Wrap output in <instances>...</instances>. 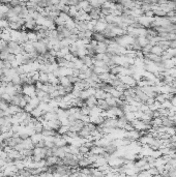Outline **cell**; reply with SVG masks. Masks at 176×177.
<instances>
[{
	"mask_svg": "<svg viewBox=\"0 0 176 177\" xmlns=\"http://www.w3.org/2000/svg\"><path fill=\"white\" fill-rule=\"evenodd\" d=\"M9 51H8V48L6 50H4V51H0V60L1 61H6L8 58V56H9Z\"/></svg>",
	"mask_w": 176,
	"mask_h": 177,
	"instance_id": "44dd1931",
	"label": "cell"
},
{
	"mask_svg": "<svg viewBox=\"0 0 176 177\" xmlns=\"http://www.w3.org/2000/svg\"><path fill=\"white\" fill-rule=\"evenodd\" d=\"M15 60H16V55H14V54H9V56H8V58H7V60L6 61H8V62H14Z\"/></svg>",
	"mask_w": 176,
	"mask_h": 177,
	"instance_id": "d590c367",
	"label": "cell"
},
{
	"mask_svg": "<svg viewBox=\"0 0 176 177\" xmlns=\"http://www.w3.org/2000/svg\"><path fill=\"white\" fill-rule=\"evenodd\" d=\"M54 145H55V147H58V148L64 147V146L68 145V142H66L64 137L60 136V135L57 134L56 136L54 137Z\"/></svg>",
	"mask_w": 176,
	"mask_h": 177,
	"instance_id": "7a4b0ae2",
	"label": "cell"
},
{
	"mask_svg": "<svg viewBox=\"0 0 176 177\" xmlns=\"http://www.w3.org/2000/svg\"><path fill=\"white\" fill-rule=\"evenodd\" d=\"M90 108H88V107L85 105V106H83L82 108H80V112H81V114L83 115V116H89L90 115Z\"/></svg>",
	"mask_w": 176,
	"mask_h": 177,
	"instance_id": "cb8c5ba5",
	"label": "cell"
},
{
	"mask_svg": "<svg viewBox=\"0 0 176 177\" xmlns=\"http://www.w3.org/2000/svg\"><path fill=\"white\" fill-rule=\"evenodd\" d=\"M172 61H173V63H174V66L176 67V57H173L172 58Z\"/></svg>",
	"mask_w": 176,
	"mask_h": 177,
	"instance_id": "f35d334b",
	"label": "cell"
},
{
	"mask_svg": "<svg viewBox=\"0 0 176 177\" xmlns=\"http://www.w3.org/2000/svg\"><path fill=\"white\" fill-rule=\"evenodd\" d=\"M76 26H77L76 21H75L73 18H70L68 21H66V22H65V28H66V29H68L70 31H72V30H74V29H76Z\"/></svg>",
	"mask_w": 176,
	"mask_h": 177,
	"instance_id": "5bb4252c",
	"label": "cell"
},
{
	"mask_svg": "<svg viewBox=\"0 0 176 177\" xmlns=\"http://www.w3.org/2000/svg\"><path fill=\"white\" fill-rule=\"evenodd\" d=\"M167 54H169L171 57H176V48H169L167 51H165Z\"/></svg>",
	"mask_w": 176,
	"mask_h": 177,
	"instance_id": "f546056e",
	"label": "cell"
},
{
	"mask_svg": "<svg viewBox=\"0 0 176 177\" xmlns=\"http://www.w3.org/2000/svg\"><path fill=\"white\" fill-rule=\"evenodd\" d=\"M11 6L8 3H4V2H0V15L2 16V18H5L6 19V15L8 14V11H11Z\"/></svg>",
	"mask_w": 176,
	"mask_h": 177,
	"instance_id": "277c9868",
	"label": "cell"
},
{
	"mask_svg": "<svg viewBox=\"0 0 176 177\" xmlns=\"http://www.w3.org/2000/svg\"><path fill=\"white\" fill-rule=\"evenodd\" d=\"M102 177H104V176H102Z\"/></svg>",
	"mask_w": 176,
	"mask_h": 177,
	"instance_id": "b9f144b4",
	"label": "cell"
},
{
	"mask_svg": "<svg viewBox=\"0 0 176 177\" xmlns=\"http://www.w3.org/2000/svg\"><path fill=\"white\" fill-rule=\"evenodd\" d=\"M22 145H23V147H24V149L26 150H33L34 149V145H33L32 141H31V139L30 138H28V139H25L22 141Z\"/></svg>",
	"mask_w": 176,
	"mask_h": 177,
	"instance_id": "8992f818",
	"label": "cell"
},
{
	"mask_svg": "<svg viewBox=\"0 0 176 177\" xmlns=\"http://www.w3.org/2000/svg\"><path fill=\"white\" fill-rule=\"evenodd\" d=\"M47 96H48V93H46L45 91H43V90H36V98H37L41 102L43 101Z\"/></svg>",
	"mask_w": 176,
	"mask_h": 177,
	"instance_id": "484cf974",
	"label": "cell"
},
{
	"mask_svg": "<svg viewBox=\"0 0 176 177\" xmlns=\"http://www.w3.org/2000/svg\"><path fill=\"white\" fill-rule=\"evenodd\" d=\"M85 105H86L88 108H93V107L98 106V100L94 98V96H90L87 101H85Z\"/></svg>",
	"mask_w": 176,
	"mask_h": 177,
	"instance_id": "7c38bea8",
	"label": "cell"
},
{
	"mask_svg": "<svg viewBox=\"0 0 176 177\" xmlns=\"http://www.w3.org/2000/svg\"><path fill=\"white\" fill-rule=\"evenodd\" d=\"M107 50H108V45L106 44L105 41H100L98 43V46L95 48L94 52L95 54H104V53H107Z\"/></svg>",
	"mask_w": 176,
	"mask_h": 177,
	"instance_id": "3957f363",
	"label": "cell"
},
{
	"mask_svg": "<svg viewBox=\"0 0 176 177\" xmlns=\"http://www.w3.org/2000/svg\"><path fill=\"white\" fill-rule=\"evenodd\" d=\"M9 29V22L5 18H1L0 19V30Z\"/></svg>",
	"mask_w": 176,
	"mask_h": 177,
	"instance_id": "2e32d148",
	"label": "cell"
},
{
	"mask_svg": "<svg viewBox=\"0 0 176 177\" xmlns=\"http://www.w3.org/2000/svg\"><path fill=\"white\" fill-rule=\"evenodd\" d=\"M1 101H4V102H6V103H8L9 105H11V96H9V94H7V93H4L2 96H1Z\"/></svg>",
	"mask_w": 176,
	"mask_h": 177,
	"instance_id": "83f0119b",
	"label": "cell"
},
{
	"mask_svg": "<svg viewBox=\"0 0 176 177\" xmlns=\"http://www.w3.org/2000/svg\"><path fill=\"white\" fill-rule=\"evenodd\" d=\"M23 96H29V98H34L36 96V88L34 84H25L23 85Z\"/></svg>",
	"mask_w": 176,
	"mask_h": 177,
	"instance_id": "6da1fadb",
	"label": "cell"
},
{
	"mask_svg": "<svg viewBox=\"0 0 176 177\" xmlns=\"http://www.w3.org/2000/svg\"><path fill=\"white\" fill-rule=\"evenodd\" d=\"M150 177H152V176H150Z\"/></svg>",
	"mask_w": 176,
	"mask_h": 177,
	"instance_id": "60d3db41",
	"label": "cell"
},
{
	"mask_svg": "<svg viewBox=\"0 0 176 177\" xmlns=\"http://www.w3.org/2000/svg\"><path fill=\"white\" fill-rule=\"evenodd\" d=\"M30 139H31V141H32L34 146H37L38 143L43 140V136L41 133H35L34 135H32V136L30 137Z\"/></svg>",
	"mask_w": 176,
	"mask_h": 177,
	"instance_id": "5b68a950",
	"label": "cell"
},
{
	"mask_svg": "<svg viewBox=\"0 0 176 177\" xmlns=\"http://www.w3.org/2000/svg\"><path fill=\"white\" fill-rule=\"evenodd\" d=\"M27 35H28V41H31L32 44H34V43L38 41L37 32H34V31H28Z\"/></svg>",
	"mask_w": 176,
	"mask_h": 177,
	"instance_id": "4fadbf2b",
	"label": "cell"
},
{
	"mask_svg": "<svg viewBox=\"0 0 176 177\" xmlns=\"http://www.w3.org/2000/svg\"><path fill=\"white\" fill-rule=\"evenodd\" d=\"M105 148L103 147H100V146H93V147L90 148V153L92 154H95V155H103L105 153Z\"/></svg>",
	"mask_w": 176,
	"mask_h": 177,
	"instance_id": "52a82bcc",
	"label": "cell"
},
{
	"mask_svg": "<svg viewBox=\"0 0 176 177\" xmlns=\"http://www.w3.org/2000/svg\"><path fill=\"white\" fill-rule=\"evenodd\" d=\"M4 117V111H2V110L0 109V118Z\"/></svg>",
	"mask_w": 176,
	"mask_h": 177,
	"instance_id": "74e56055",
	"label": "cell"
},
{
	"mask_svg": "<svg viewBox=\"0 0 176 177\" xmlns=\"http://www.w3.org/2000/svg\"><path fill=\"white\" fill-rule=\"evenodd\" d=\"M34 131L35 133H43V123L41 122V121H38L37 119H36V121H35L34 123Z\"/></svg>",
	"mask_w": 176,
	"mask_h": 177,
	"instance_id": "d6986e66",
	"label": "cell"
},
{
	"mask_svg": "<svg viewBox=\"0 0 176 177\" xmlns=\"http://www.w3.org/2000/svg\"><path fill=\"white\" fill-rule=\"evenodd\" d=\"M92 38L95 39V41L100 43V41H104L106 39L105 35H104L103 33H98V32H94L93 33V35H92Z\"/></svg>",
	"mask_w": 176,
	"mask_h": 177,
	"instance_id": "ffe728a7",
	"label": "cell"
},
{
	"mask_svg": "<svg viewBox=\"0 0 176 177\" xmlns=\"http://www.w3.org/2000/svg\"><path fill=\"white\" fill-rule=\"evenodd\" d=\"M28 104H30V105H32L34 108H37L38 107V105L41 104V101L38 100L36 96H34V98H30V102Z\"/></svg>",
	"mask_w": 176,
	"mask_h": 177,
	"instance_id": "4316f807",
	"label": "cell"
},
{
	"mask_svg": "<svg viewBox=\"0 0 176 177\" xmlns=\"http://www.w3.org/2000/svg\"><path fill=\"white\" fill-rule=\"evenodd\" d=\"M68 132H70V126H61L59 130L57 131V134L60 135V136H65Z\"/></svg>",
	"mask_w": 176,
	"mask_h": 177,
	"instance_id": "e0dca14e",
	"label": "cell"
},
{
	"mask_svg": "<svg viewBox=\"0 0 176 177\" xmlns=\"http://www.w3.org/2000/svg\"><path fill=\"white\" fill-rule=\"evenodd\" d=\"M0 100H1V98H0ZM8 107H9V104L8 103H6V102H4V101L0 102V109L2 110V111L5 112L6 110L8 109Z\"/></svg>",
	"mask_w": 176,
	"mask_h": 177,
	"instance_id": "f1b7e54d",
	"label": "cell"
},
{
	"mask_svg": "<svg viewBox=\"0 0 176 177\" xmlns=\"http://www.w3.org/2000/svg\"><path fill=\"white\" fill-rule=\"evenodd\" d=\"M74 57H75V56H74V55L72 54V53H70V54L65 55V56H64V59L66 60V61H70V62H72V60H73Z\"/></svg>",
	"mask_w": 176,
	"mask_h": 177,
	"instance_id": "e575fe53",
	"label": "cell"
},
{
	"mask_svg": "<svg viewBox=\"0 0 176 177\" xmlns=\"http://www.w3.org/2000/svg\"><path fill=\"white\" fill-rule=\"evenodd\" d=\"M136 39H137L139 46H140L142 49H143L144 47H146L147 45H149V41L146 36H139V37H137Z\"/></svg>",
	"mask_w": 176,
	"mask_h": 177,
	"instance_id": "8fae6325",
	"label": "cell"
},
{
	"mask_svg": "<svg viewBox=\"0 0 176 177\" xmlns=\"http://www.w3.org/2000/svg\"><path fill=\"white\" fill-rule=\"evenodd\" d=\"M138 177H150L148 170H144V171H140L138 173Z\"/></svg>",
	"mask_w": 176,
	"mask_h": 177,
	"instance_id": "1f68e13d",
	"label": "cell"
},
{
	"mask_svg": "<svg viewBox=\"0 0 176 177\" xmlns=\"http://www.w3.org/2000/svg\"><path fill=\"white\" fill-rule=\"evenodd\" d=\"M43 118L46 121H52V120L58 119V116H57L56 112H48L45 115H43Z\"/></svg>",
	"mask_w": 176,
	"mask_h": 177,
	"instance_id": "ba28073f",
	"label": "cell"
},
{
	"mask_svg": "<svg viewBox=\"0 0 176 177\" xmlns=\"http://www.w3.org/2000/svg\"><path fill=\"white\" fill-rule=\"evenodd\" d=\"M39 82H41L43 84H49V77H48V74L39 73Z\"/></svg>",
	"mask_w": 176,
	"mask_h": 177,
	"instance_id": "603a6c76",
	"label": "cell"
},
{
	"mask_svg": "<svg viewBox=\"0 0 176 177\" xmlns=\"http://www.w3.org/2000/svg\"><path fill=\"white\" fill-rule=\"evenodd\" d=\"M150 53H152V54H155V55H157V56H159V57H161V56L165 53V51H164V49H163L162 47H160L159 45H157V46L152 47Z\"/></svg>",
	"mask_w": 176,
	"mask_h": 177,
	"instance_id": "9c48e42d",
	"label": "cell"
},
{
	"mask_svg": "<svg viewBox=\"0 0 176 177\" xmlns=\"http://www.w3.org/2000/svg\"><path fill=\"white\" fill-rule=\"evenodd\" d=\"M59 85H61L63 88H65V87L70 86V85H73V84L70 83L68 77H60L59 78Z\"/></svg>",
	"mask_w": 176,
	"mask_h": 177,
	"instance_id": "9a60e30c",
	"label": "cell"
},
{
	"mask_svg": "<svg viewBox=\"0 0 176 177\" xmlns=\"http://www.w3.org/2000/svg\"><path fill=\"white\" fill-rule=\"evenodd\" d=\"M94 98H96L98 101H100V100H106V98H107V92H106L104 89H96Z\"/></svg>",
	"mask_w": 176,
	"mask_h": 177,
	"instance_id": "30bf717a",
	"label": "cell"
},
{
	"mask_svg": "<svg viewBox=\"0 0 176 177\" xmlns=\"http://www.w3.org/2000/svg\"><path fill=\"white\" fill-rule=\"evenodd\" d=\"M31 116H32L33 118H35V119H38L39 117H41L43 115V111H41L39 108H35L34 110H33L32 112H31Z\"/></svg>",
	"mask_w": 176,
	"mask_h": 177,
	"instance_id": "ac0fdd59",
	"label": "cell"
},
{
	"mask_svg": "<svg viewBox=\"0 0 176 177\" xmlns=\"http://www.w3.org/2000/svg\"><path fill=\"white\" fill-rule=\"evenodd\" d=\"M0 84H1V81H0Z\"/></svg>",
	"mask_w": 176,
	"mask_h": 177,
	"instance_id": "ab89813d",
	"label": "cell"
},
{
	"mask_svg": "<svg viewBox=\"0 0 176 177\" xmlns=\"http://www.w3.org/2000/svg\"><path fill=\"white\" fill-rule=\"evenodd\" d=\"M98 108H100L103 111H107V110L109 109L108 104L106 103L105 100H100V101H98Z\"/></svg>",
	"mask_w": 176,
	"mask_h": 177,
	"instance_id": "7402d4cb",
	"label": "cell"
},
{
	"mask_svg": "<svg viewBox=\"0 0 176 177\" xmlns=\"http://www.w3.org/2000/svg\"><path fill=\"white\" fill-rule=\"evenodd\" d=\"M79 151H80V153H81L82 155H87L88 153L90 152V148H88L87 146H85V145H82V146H80L79 147Z\"/></svg>",
	"mask_w": 176,
	"mask_h": 177,
	"instance_id": "d4e9b609",
	"label": "cell"
},
{
	"mask_svg": "<svg viewBox=\"0 0 176 177\" xmlns=\"http://www.w3.org/2000/svg\"><path fill=\"white\" fill-rule=\"evenodd\" d=\"M125 132H132V131H134V126H133V124L132 123H128L127 122L126 123V126H124V128H123Z\"/></svg>",
	"mask_w": 176,
	"mask_h": 177,
	"instance_id": "836d02e7",
	"label": "cell"
},
{
	"mask_svg": "<svg viewBox=\"0 0 176 177\" xmlns=\"http://www.w3.org/2000/svg\"><path fill=\"white\" fill-rule=\"evenodd\" d=\"M52 177H62L60 174H58V173H53L52 174Z\"/></svg>",
	"mask_w": 176,
	"mask_h": 177,
	"instance_id": "8d00e7d4",
	"label": "cell"
},
{
	"mask_svg": "<svg viewBox=\"0 0 176 177\" xmlns=\"http://www.w3.org/2000/svg\"><path fill=\"white\" fill-rule=\"evenodd\" d=\"M34 109H35V108L32 106V105H30V104H27V105H26V107H25V108H24L23 110H24L25 112L29 113V114H31V112H32Z\"/></svg>",
	"mask_w": 176,
	"mask_h": 177,
	"instance_id": "4dcf8cb0",
	"label": "cell"
},
{
	"mask_svg": "<svg viewBox=\"0 0 176 177\" xmlns=\"http://www.w3.org/2000/svg\"><path fill=\"white\" fill-rule=\"evenodd\" d=\"M59 51H60V53L63 55V57H64L65 55H68V54H70V47H68V48H61Z\"/></svg>",
	"mask_w": 176,
	"mask_h": 177,
	"instance_id": "d6a6232c",
	"label": "cell"
}]
</instances>
